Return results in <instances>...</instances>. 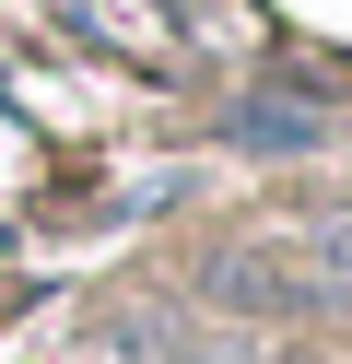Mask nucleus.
Masks as SVG:
<instances>
[{
    "mask_svg": "<svg viewBox=\"0 0 352 364\" xmlns=\"http://www.w3.org/2000/svg\"><path fill=\"white\" fill-rule=\"evenodd\" d=\"M200 294L223 317H258V329H282V317H317V270H305V235H235L223 259L200 270Z\"/></svg>",
    "mask_w": 352,
    "mask_h": 364,
    "instance_id": "obj_1",
    "label": "nucleus"
},
{
    "mask_svg": "<svg viewBox=\"0 0 352 364\" xmlns=\"http://www.w3.org/2000/svg\"><path fill=\"white\" fill-rule=\"evenodd\" d=\"M317 106H305V95H247V106H235V141H247V153H305V141H317Z\"/></svg>",
    "mask_w": 352,
    "mask_h": 364,
    "instance_id": "obj_2",
    "label": "nucleus"
},
{
    "mask_svg": "<svg viewBox=\"0 0 352 364\" xmlns=\"http://www.w3.org/2000/svg\"><path fill=\"white\" fill-rule=\"evenodd\" d=\"M305 235V270H317V294L329 306H352V200H329L317 223H294Z\"/></svg>",
    "mask_w": 352,
    "mask_h": 364,
    "instance_id": "obj_3",
    "label": "nucleus"
},
{
    "mask_svg": "<svg viewBox=\"0 0 352 364\" xmlns=\"http://www.w3.org/2000/svg\"><path fill=\"white\" fill-rule=\"evenodd\" d=\"M164 364H223V353H164Z\"/></svg>",
    "mask_w": 352,
    "mask_h": 364,
    "instance_id": "obj_4",
    "label": "nucleus"
}]
</instances>
